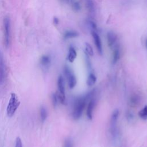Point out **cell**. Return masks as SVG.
I'll list each match as a JSON object with an SVG mask.
<instances>
[{"mask_svg":"<svg viewBox=\"0 0 147 147\" xmlns=\"http://www.w3.org/2000/svg\"><path fill=\"white\" fill-rule=\"evenodd\" d=\"M94 94V91H92L87 94L85 96L76 99L74 102L72 111V116L75 120H78L80 118L87 102L92 98Z\"/></svg>","mask_w":147,"mask_h":147,"instance_id":"6da1fadb","label":"cell"},{"mask_svg":"<svg viewBox=\"0 0 147 147\" xmlns=\"http://www.w3.org/2000/svg\"><path fill=\"white\" fill-rule=\"evenodd\" d=\"M20 104L17 95L15 93H11L6 107V114L9 117L14 115Z\"/></svg>","mask_w":147,"mask_h":147,"instance_id":"7a4b0ae2","label":"cell"},{"mask_svg":"<svg viewBox=\"0 0 147 147\" xmlns=\"http://www.w3.org/2000/svg\"><path fill=\"white\" fill-rule=\"evenodd\" d=\"M58 92L57 95L59 101L63 105L65 104V85L64 78L61 75H59L57 81Z\"/></svg>","mask_w":147,"mask_h":147,"instance_id":"3957f363","label":"cell"},{"mask_svg":"<svg viewBox=\"0 0 147 147\" xmlns=\"http://www.w3.org/2000/svg\"><path fill=\"white\" fill-rule=\"evenodd\" d=\"M3 26L4 44L6 47H8L10 42V20L9 17L4 18Z\"/></svg>","mask_w":147,"mask_h":147,"instance_id":"277c9868","label":"cell"},{"mask_svg":"<svg viewBox=\"0 0 147 147\" xmlns=\"http://www.w3.org/2000/svg\"><path fill=\"white\" fill-rule=\"evenodd\" d=\"M64 74V75L67 79L68 81V84L69 87L72 89L75 87V86L76 84L77 80L76 76L74 73V72L72 71V69L67 65H65L63 68Z\"/></svg>","mask_w":147,"mask_h":147,"instance_id":"5b68a950","label":"cell"},{"mask_svg":"<svg viewBox=\"0 0 147 147\" xmlns=\"http://www.w3.org/2000/svg\"><path fill=\"white\" fill-rule=\"evenodd\" d=\"M119 114V110L118 109H115L113 111L110 118V130L112 135L114 136H115V134L117 133L116 126Z\"/></svg>","mask_w":147,"mask_h":147,"instance_id":"8992f818","label":"cell"},{"mask_svg":"<svg viewBox=\"0 0 147 147\" xmlns=\"http://www.w3.org/2000/svg\"><path fill=\"white\" fill-rule=\"evenodd\" d=\"M91 34L92 36V38L94 40V42L95 43L96 48L100 55H102L103 53V48L101 39L98 35V34L95 31H92Z\"/></svg>","mask_w":147,"mask_h":147,"instance_id":"52a82bcc","label":"cell"},{"mask_svg":"<svg viewBox=\"0 0 147 147\" xmlns=\"http://www.w3.org/2000/svg\"><path fill=\"white\" fill-rule=\"evenodd\" d=\"M96 99L93 98L90 99V100L88 101V103L87 105V110H86V115H87V118L90 120H91L92 119L93 111H94V107L96 105Z\"/></svg>","mask_w":147,"mask_h":147,"instance_id":"ba28073f","label":"cell"},{"mask_svg":"<svg viewBox=\"0 0 147 147\" xmlns=\"http://www.w3.org/2000/svg\"><path fill=\"white\" fill-rule=\"evenodd\" d=\"M117 40V36L113 31H110L107 34V44L110 47L114 45Z\"/></svg>","mask_w":147,"mask_h":147,"instance_id":"9c48e42d","label":"cell"},{"mask_svg":"<svg viewBox=\"0 0 147 147\" xmlns=\"http://www.w3.org/2000/svg\"><path fill=\"white\" fill-rule=\"evenodd\" d=\"M51 57L48 55H43L41 56L40 60V63L41 66L45 69L48 68L51 64Z\"/></svg>","mask_w":147,"mask_h":147,"instance_id":"30bf717a","label":"cell"},{"mask_svg":"<svg viewBox=\"0 0 147 147\" xmlns=\"http://www.w3.org/2000/svg\"><path fill=\"white\" fill-rule=\"evenodd\" d=\"M6 69L3 59L0 57V84H2L6 78Z\"/></svg>","mask_w":147,"mask_h":147,"instance_id":"8fae6325","label":"cell"},{"mask_svg":"<svg viewBox=\"0 0 147 147\" xmlns=\"http://www.w3.org/2000/svg\"><path fill=\"white\" fill-rule=\"evenodd\" d=\"M76 56H77V53L75 49L73 47L71 46L68 49V53L67 56L68 60L69 62L72 63L76 59Z\"/></svg>","mask_w":147,"mask_h":147,"instance_id":"7c38bea8","label":"cell"},{"mask_svg":"<svg viewBox=\"0 0 147 147\" xmlns=\"http://www.w3.org/2000/svg\"><path fill=\"white\" fill-rule=\"evenodd\" d=\"M96 82V78L94 74L92 72H90L87 77V85L88 86H93Z\"/></svg>","mask_w":147,"mask_h":147,"instance_id":"4fadbf2b","label":"cell"},{"mask_svg":"<svg viewBox=\"0 0 147 147\" xmlns=\"http://www.w3.org/2000/svg\"><path fill=\"white\" fill-rule=\"evenodd\" d=\"M79 36V33L75 30H67L64 34V37L66 39L77 37Z\"/></svg>","mask_w":147,"mask_h":147,"instance_id":"5bb4252c","label":"cell"},{"mask_svg":"<svg viewBox=\"0 0 147 147\" xmlns=\"http://www.w3.org/2000/svg\"><path fill=\"white\" fill-rule=\"evenodd\" d=\"M120 58V51L118 47H115L114 49L112 57V63L115 64Z\"/></svg>","mask_w":147,"mask_h":147,"instance_id":"9a60e30c","label":"cell"},{"mask_svg":"<svg viewBox=\"0 0 147 147\" xmlns=\"http://www.w3.org/2000/svg\"><path fill=\"white\" fill-rule=\"evenodd\" d=\"M48 117V111L45 107L42 106L40 108V117L41 121L44 122L45 121Z\"/></svg>","mask_w":147,"mask_h":147,"instance_id":"2e32d148","label":"cell"},{"mask_svg":"<svg viewBox=\"0 0 147 147\" xmlns=\"http://www.w3.org/2000/svg\"><path fill=\"white\" fill-rule=\"evenodd\" d=\"M138 115L144 120L147 119V105L138 112Z\"/></svg>","mask_w":147,"mask_h":147,"instance_id":"e0dca14e","label":"cell"},{"mask_svg":"<svg viewBox=\"0 0 147 147\" xmlns=\"http://www.w3.org/2000/svg\"><path fill=\"white\" fill-rule=\"evenodd\" d=\"M85 50H86V54L88 55V56H92L94 55V50H93V48L92 47H91V45L86 42L85 44Z\"/></svg>","mask_w":147,"mask_h":147,"instance_id":"ac0fdd59","label":"cell"},{"mask_svg":"<svg viewBox=\"0 0 147 147\" xmlns=\"http://www.w3.org/2000/svg\"><path fill=\"white\" fill-rule=\"evenodd\" d=\"M86 3L88 10L90 13H92L94 11V4L92 0H86Z\"/></svg>","mask_w":147,"mask_h":147,"instance_id":"d6986e66","label":"cell"},{"mask_svg":"<svg viewBox=\"0 0 147 147\" xmlns=\"http://www.w3.org/2000/svg\"><path fill=\"white\" fill-rule=\"evenodd\" d=\"M51 99H52V105H53V107H56L57 105H58V102H59L57 93H53L52 94Z\"/></svg>","mask_w":147,"mask_h":147,"instance_id":"ffe728a7","label":"cell"},{"mask_svg":"<svg viewBox=\"0 0 147 147\" xmlns=\"http://www.w3.org/2000/svg\"><path fill=\"white\" fill-rule=\"evenodd\" d=\"M73 141L70 138H67L64 142V147H73Z\"/></svg>","mask_w":147,"mask_h":147,"instance_id":"44dd1931","label":"cell"},{"mask_svg":"<svg viewBox=\"0 0 147 147\" xmlns=\"http://www.w3.org/2000/svg\"><path fill=\"white\" fill-rule=\"evenodd\" d=\"M72 7L73 10L76 12L79 11L81 9V6L78 2H73L72 5Z\"/></svg>","mask_w":147,"mask_h":147,"instance_id":"7402d4cb","label":"cell"},{"mask_svg":"<svg viewBox=\"0 0 147 147\" xmlns=\"http://www.w3.org/2000/svg\"><path fill=\"white\" fill-rule=\"evenodd\" d=\"M15 147H22V143L20 137H17L16 140Z\"/></svg>","mask_w":147,"mask_h":147,"instance_id":"603a6c76","label":"cell"},{"mask_svg":"<svg viewBox=\"0 0 147 147\" xmlns=\"http://www.w3.org/2000/svg\"><path fill=\"white\" fill-rule=\"evenodd\" d=\"M88 24H89L91 28V29H93L92 31H95L97 29V26L94 22H92L91 21H88Z\"/></svg>","mask_w":147,"mask_h":147,"instance_id":"cb8c5ba5","label":"cell"},{"mask_svg":"<svg viewBox=\"0 0 147 147\" xmlns=\"http://www.w3.org/2000/svg\"><path fill=\"white\" fill-rule=\"evenodd\" d=\"M53 22L55 24H59V19L57 18H56V17H55L53 18Z\"/></svg>","mask_w":147,"mask_h":147,"instance_id":"d4e9b609","label":"cell"},{"mask_svg":"<svg viewBox=\"0 0 147 147\" xmlns=\"http://www.w3.org/2000/svg\"><path fill=\"white\" fill-rule=\"evenodd\" d=\"M146 48H147V39L146 40Z\"/></svg>","mask_w":147,"mask_h":147,"instance_id":"484cf974","label":"cell"}]
</instances>
